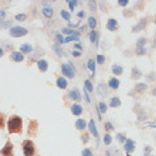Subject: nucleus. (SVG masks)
<instances>
[{
  "label": "nucleus",
  "mask_w": 156,
  "mask_h": 156,
  "mask_svg": "<svg viewBox=\"0 0 156 156\" xmlns=\"http://www.w3.org/2000/svg\"><path fill=\"white\" fill-rule=\"evenodd\" d=\"M5 127L8 129L9 135H13V133L22 135L23 133V119L19 115H12L11 118L7 120Z\"/></svg>",
  "instance_id": "nucleus-1"
},
{
  "label": "nucleus",
  "mask_w": 156,
  "mask_h": 156,
  "mask_svg": "<svg viewBox=\"0 0 156 156\" xmlns=\"http://www.w3.org/2000/svg\"><path fill=\"white\" fill-rule=\"evenodd\" d=\"M23 155L24 156H36V145L31 139H26L22 141Z\"/></svg>",
  "instance_id": "nucleus-2"
},
{
  "label": "nucleus",
  "mask_w": 156,
  "mask_h": 156,
  "mask_svg": "<svg viewBox=\"0 0 156 156\" xmlns=\"http://www.w3.org/2000/svg\"><path fill=\"white\" fill-rule=\"evenodd\" d=\"M60 69H62V75L63 77H69V79H73L75 77V73H76V69L73 67L72 63H63L60 66Z\"/></svg>",
  "instance_id": "nucleus-3"
},
{
  "label": "nucleus",
  "mask_w": 156,
  "mask_h": 156,
  "mask_svg": "<svg viewBox=\"0 0 156 156\" xmlns=\"http://www.w3.org/2000/svg\"><path fill=\"white\" fill-rule=\"evenodd\" d=\"M28 35V30L26 27H20V26H12L9 28V36L11 37H23Z\"/></svg>",
  "instance_id": "nucleus-4"
},
{
  "label": "nucleus",
  "mask_w": 156,
  "mask_h": 156,
  "mask_svg": "<svg viewBox=\"0 0 156 156\" xmlns=\"http://www.w3.org/2000/svg\"><path fill=\"white\" fill-rule=\"evenodd\" d=\"M39 132V123L37 120H30V123H28V137H35Z\"/></svg>",
  "instance_id": "nucleus-5"
},
{
  "label": "nucleus",
  "mask_w": 156,
  "mask_h": 156,
  "mask_svg": "<svg viewBox=\"0 0 156 156\" xmlns=\"http://www.w3.org/2000/svg\"><path fill=\"white\" fill-rule=\"evenodd\" d=\"M0 156H15L13 155V144L12 141H7L4 144V147L0 150Z\"/></svg>",
  "instance_id": "nucleus-6"
},
{
  "label": "nucleus",
  "mask_w": 156,
  "mask_h": 156,
  "mask_svg": "<svg viewBox=\"0 0 156 156\" xmlns=\"http://www.w3.org/2000/svg\"><path fill=\"white\" fill-rule=\"evenodd\" d=\"M87 128L90 131V133L92 136L95 137V139H98L99 137V132H98V127H96V123H95L94 119H90V122L87 123Z\"/></svg>",
  "instance_id": "nucleus-7"
},
{
  "label": "nucleus",
  "mask_w": 156,
  "mask_h": 156,
  "mask_svg": "<svg viewBox=\"0 0 156 156\" xmlns=\"http://www.w3.org/2000/svg\"><path fill=\"white\" fill-rule=\"evenodd\" d=\"M67 98L71 99V100H73L75 103H79L81 100V95H80V91L77 90V88H73V90L68 91V94H67Z\"/></svg>",
  "instance_id": "nucleus-8"
},
{
  "label": "nucleus",
  "mask_w": 156,
  "mask_h": 156,
  "mask_svg": "<svg viewBox=\"0 0 156 156\" xmlns=\"http://www.w3.org/2000/svg\"><path fill=\"white\" fill-rule=\"evenodd\" d=\"M135 150H136V143L132 139H126V141H124V151H126V154L129 155Z\"/></svg>",
  "instance_id": "nucleus-9"
},
{
  "label": "nucleus",
  "mask_w": 156,
  "mask_h": 156,
  "mask_svg": "<svg viewBox=\"0 0 156 156\" xmlns=\"http://www.w3.org/2000/svg\"><path fill=\"white\" fill-rule=\"evenodd\" d=\"M83 105L80 104V103H72V105H71V112H72L73 116H80L83 115Z\"/></svg>",
  "instance_id": "nucleus-10"
},
{
  "label": "nucleus",
  "mask_w": 156,
  "mask_h": 156,
  "mask_svg": "<svg viewBox=\"0 0 156 156\" xmlns=\"http://www.w3.org/2000/svg\"><path fill=\"white\" fill-rule=\"evenodd\" d=\"M105 28H107L108 31H111V32H115V31L119 30V23L116 19H113V17H111V19H108L107 24H105Z\"/></svg>",
  "instance_id": "nucleus-11"
},
{
  "label": "nucleus",
  "mask_w": 156,
  "mask_h": 156,
  "mask_svg": "<svg viewBox=\"0 0 156 156\" xmlns=\"http://www.w3.org/2000/svg\"><path fill=\"white\" fill-rule=\"evenodd\" d=\"M19 52H22L23 55H31L34 52V47L30 43H23L19 48Z\"/></svg>",
  "instance_id": "nucleus-12"
},
{
  "label": "nucleus",
  "mask_w": 156,
  "mask_h": 156,
  "mask_svg": "<svg viewBox=\"0 0 156 156\" xmlns=\"http://www.w3.org/2000/svg\"><path fill=\"white\" fill-rule=\"evenodd\" d=\"M87 120L86 119H83V118H79L76 120V123H75V127H76V129L77 131H81V132H84V131L87 129Z\"/></svg>",
  "instance_id": "nucleus-13"
},
{
  "label": "nucleus",
  "mask_w": 156,
  "mask_h": 156,
  "mask_svg": "<svg viewBox=\"0 0 156 156\" xmlns=\"http://www.w3.org/2000/svg\"><path fill=\"white\" fill-rule=\"evenodd\" d=\"M11 60L13 63H22V62H24V55L19 51H12L11 52Z\"/></svg>",
  "instance_id": "nucleus-14"
},
{
  "label": "nucleus",
  "mask_w": 156,
  "mask_h": 156,
  "mask_svg": "<svg viewBox=\"0 0 156 156\" xmlns=\"http://www.w3.org/2000/svg\"><path fill=\"white\" fill-rule=\"evenodd\" d=\"M96 92L99 96L101 98H105L108 95V90H107V86H105L104 83H99L98 84V88H96Z\"/></svg>",
  "instance_id": "nucleus-15"
},
{
  "label": "nucleus",
  "mask_w": 156,
  "mask_h": 156,
  "mask_svg": "<svg viewBox=\"0 0 156 156\" xmlns=\"http://www.w3.org/2000/svg\"><path fill=\"white\" fill-rule=\"evenodd\" d=\"M41 13H43L44 17H47V19H51V17H54V8L52 7H48V5H44L43 8H41Z\"/></svg>",
  "instance_id": "nucleus-16"
},
{
  "label": "nucleus",
  "mask_w": 156,
  "mask_h": 156,
  "mask_svg": "<svg viewBox=\"0 0 156 156\" xmlns=\"http://www.w3.org/2000/svg\"><path fill=\"white\" fill-rule=\"evenodd\" d=\"M119 87H120V80L118 79V77L113 76V77H111V79L108 80V88L116 91V90H119Z\"/></svg>",
  "instance_id": "nucleus-17"
},
{
  "label": "nucleus",
  "mask_w": 156,
  "mask_h": 156,
  "mask_svg": "<svg viewBox=\"0 0 156 156\" xmlns=\"http://www.w3.org/2000/svg\"><path fill=\"white\" fill-rule=\"evenodd\" d=\"M56 87L60 88V90H66L68 87V81H67L66 77L58 76V79H56Z\"/></svg>",
  "instance_id": "nucleus-18"
},
{
  "label": "nucleus",
  "mask_w": 156,
  "mask_h": 156,
  "mask_svg": "<svg viewBox=\"0 0 156 156\" xmlns=\"http://www.w3.org/2000/svg\"><path fill=\"white\" fill-rule=\"evenodd\" d=\"M36 63H37V68L40 72H47L48 71V62L45 59H39Z\"/></svg>",
  "instance_id": "nucleus-19"
},
{
  "label": "nucleus",
  "mask_w": 156,
  "mask_h": 156,
  "mask_svg": "<svg viewBox=\"0 0 156 156\" xmlns=\"http://www.w3.org/2000/svg\"><path fill=\"white\" fill-rule=\"evenodd\" d=\"M107 105H109V107H112V108H119L120 105H122V100H120V98H118V96H113L109 99V104H107Z\"/></svg>",
  "instance_id": "nucleus-20"
},
{
  "label": "nucleus",
  "mask_w": 156,
  "mask_h": 156,
  "mask_svg": "<svg viewBox=\"0 0 156 156\" xmlns=\"http://www.w3.org/2000/svg\"><path fill=\"white\" fill-rule=\"evenodd\" d=\"M111 69H112V73L115 75V77L123 75V72H124V68H123V67L120 66V64H113Z\"/></svg>",
  "instance_id": "nucleus-21"
},
{
  "label": "nucleus",
  "mask_w": 156,
  "mask_h": 156,
  "mask_svg": "<svg viewBox=\"0 0 156 156\" xmlns=\"http://www.w3.org/2000/svg\"><path fill=\"white\" fill-rule=\"evenodd\" d=\"M87 27L91 28V31L96 30V27H98V19H96V17H95V16H90V17H88V24H87Z\"/></svg>",
  "instance_id": "nucleus-22"
},
{
  "label": "nucleus",
  "mask_w": 156,
  "mask_h": 156,
  "mask_svg": "<svg viewBox=\"0 0 156 156\" xmlns=\"http://www.w3.org/2000/svg\"><path fill=\"white\" fill-rule=\"evenodd\" d=\"M87 68L91 71V75L94 76L95 75V72H96V62H95L94 59H88V62H87Z\"/></svg>",
  "instance_id": "nucleus-23"
},
{
  "label": "nucleus",
  "mask_w": 156,
  "mask_h": 156,
  "mask_svg": "<svg viewBox=\"0 0 156 156\" xmlns=\"http://www.w3.org/2000/svg\"><path fill=\"white\" fill-rule=\"evenodd\" d=\"M88 39H90L91 43H98V41H99V32L96 30L91 31V32L88 34Z\"/></svg>",
  "instance_id": "nucleus-24"
},
{
  "label": "nucleus",
  "mask_w": 156,
  "mask_h": 156,
  "mask_svg": "<svg viewBox=\"0 0 156 156\" xmlns=\"http://www.w3.org/2000/svg\"><path fill=\"white\" fill-rule=\"evenodd\" d=\"M98 112H99V115H104L105 112H107V109H108V105L105 104L104 101H100V103H98Z\"/></svg>",
  "instance_id": "nucleus-25"
},
{
  "label": "nucleus",
  "mask_w": 156,
  "mask_h": 156,
  "mask_svg": "<svg viewBox=\"0 0 156 156\" xmlns=\"http://www.w3.org/2000/svg\"><path fill=\"white\" fill-rule=\"evenodd\" d=\"M145 24H147V19H143L139 24H136V26L132 27V32H140V31L145 27Z\"/></svg>",
  "instance_id": "nucleus-26"
},
{
  "label": "nucleus",
  "mask_w": 156,
  "mask_h": 156,
  "mask_svg": "<svg viewBox=\"0 0 156 156\" xmlns=\"http://www.w3.org/2000/svg\"><path fill=\"white\" fill-rule=\"evenodd\" d=\"M148 90V84L145 83H137L136 86H135V91L139 92V94H143V92H145Z\"/></svg>",
  "instance_id": "nucleus-27"
},
{
  "label": "nucleus",
  "mask_w": 156,
  "mask_h": 156,
  "mask_svg": "<svg viewBox=\"0 0 156 156\" xmlns=\"http://www.w3.org/2000/svg\"><path fill=\"white\" fill-rule=\"evenodd\" d=\"M84 90H86L88 94H92V92H94V86H92L90 79H87L86 81H84Z\"/></svg>",
  "instance_id": "nucleus-28"
},
{
  "label": "nucleus",
  "mask_w": 156,
  "mask_h": 156,
  "mask_svg": "<svg viewBox=\"0 0 156 156\" xmlns=\"http://www.w3.org/2000/svg\"><path fill=\"white\" fill-rule=\"evenodd\" d=\"M112 143V136H111V133H104V136H103V144L104 145H111Z\"/></svg>",
  "instance_id": "nucleus-29"
},
{
  "label": "nucleus",
  "mask_w": 156,
  "mask_h": 156,
  "mask_svg": "<svg viewBox=\"0 0 156 156\" xmlns=\"http://www.w3.org/2000/svg\"><path fill=\"white\" fill-rule=\"evenodd\" d=\"M5 123H7V116L3 112H0V129H4L5 128Z\"/></svg>",
  "instance_id": "nucleus-30"
},
{
  "label": "nucleus",
  "mask_w": 156,
  "mask_h": 156,
  "mask_svg": "<svg viewBox=\"0 0 156 156\" xmlns=\"http://www.w3.org/2000/svg\"><path fill=\"white\" fill-rule=\"evenodd\" d=\"M131 77H132L133 80H135V79H139V77H141V72L136 68V67H133V68H132V75H131Z\"/></svg>",
  "instance_id": "nucleus-31"
},
{
  "label": "nucleus",
  "mask_w": 156,
  "mask_h": 156,
  "mask_svg": "<svg viewBox=\"0 0 156 156\" xmlns=\"http://www.w3.org/2000/svg\"><path fill=\"white\" fill-rule=\"evenodd\" d=\"M60 16H62L64 20H67V22L71 20V13L68 11H66V9H62V11H60Z\"/></svg>",
  "instance_id": "nucleus-32"
},
{
  "label": "nucleus",
  "mask_w": 156,
  "mask_h": 156,
  "mask_svg": "<svg viewBox=\"0 0 156 156\" xmlns=\"http://www.w3.org/2000/svg\"><path fill=\"white\" fill-rule=\"evenodd\" d=\"M95 62H96V64H104V63H105V56L101 55V54H98L96 55V60H95Z\"/></svg>",
  "instance_id": "nucleus-33"
},
{
  "label": "nucleus",
  "mask_w": 156,
  "mask_h": 156,
  "mask_svg": "<svg viewBox=\"0 0 156 156\" xmlns=\"http://www.w3.org/2000/svg\"><path fill=\"white\" fill-rule=\"evenodd\" d=\"M12 27V20H4V22H0V30L3 28H8Z\"/></svg>",
  "instance_id": "nucleus-34"
},
{
  "label": "nucleus",
  "mask_w": 156,
  "mask_h": 156,
  "mask_svg": "<svg viewBox=\"0 0 156 156\" xmlns=\"http://www.w3.org/2000/svg\"><path fill=\"white\" fill-rule=\"evenodd\" d=\"M147 44V39L145 37H141L137 40V43H136V48H144V45Z\"/></svg>",
  "instance_id": "nucleus-35"
},
{
  "label": "nucleus",
  "mask_w": 156,
  "mask_h": 156,
  "mask_svg": "<svg viewBox=\"0 0 156 156\" xmlns=\"http://www.w3.org/2000/svg\"><path fill=\"white\" fill-rule=\"evenodd\" d=\"M55 41H56V44H60V45H62V44H64V37H63V35L62 34H58V35H56V36H55Z\"/></svg>",
  "instance_id": "nucleus-36"
},
{
  "label": "nucleus",
  "mask_w": 156,
  "mask_h": 156,
  "mask_svg": "<svg viewBox=\"0 0 156 156\" xmlns=\"http://www.w3.org/2000/svg\"><path fill=\"white\" fill-rule=\"evenodd\" d=\"M81 156H94V151H92L91 148H83Z\"/></svg>",
  "instance_id": "nucleus-37"
},
{
  "label": "nucleus",
  "mask_w": 156,
  "mask_h": 156,
  "mask_svg": "<svg viewBox=\"0 0 156 156\" xmlns=\"http://www.w3.org/2000/svg\"><path fill=\"white\" fill-rule=\"evenodd\" d=\"M52 49H54V51L56 52V55H58V56H63V49L60 48L58 44H54V45H52Z\"/></svg>",
  "instance_id": "nucleus-38"
},
{
  "label": "nucleus",
  "mask_w": 156,
  "mask_h": 156,
  "mask_svg": "<svg viewBox=\"0 0 156 156\" xmlns=\"http://www.w3.org/2000/svg\"><path fill=\"white\" fill-rule=\"evenodd\" d=\"M15 20H17V22H24V20H27V15L26 13H17V15H15Z\"/></svg>",
  "instance_id": "nucleus-39"
},
{
  "label": "nucleus",
  "mask_w": 156,
  "mask_h": 156,
  "mask_svg": "<svg viewBox=\"0 0 156 156\" xmlns=\"http://www.w3.org/2000/svg\"><path fill=\"white\" fill-rule=\"evenodd\" d=\"M104 129L109 133L111 131H113V124H112L111 122H105V123H104Z\"/></svg>",
  "instance_id": "nucleus-40"
},
{
  "label": "nucleus",
  "mask_w": 156,
  "mask_h": 156,
  "mask_svg": "<svg viewBox=\"0 0 156 156\" xmlns=\"http://www.w3.org/2000/svg\"><path fill=\"white\" fill-rule=\"evenodd\" d=\"M96 5H98V3L96 2H88V7H90V11H92V12H95L96 11Z\"/></svg>",
  "instance_id": "nucleus-41"
},
{
  "label": "nucleus",
  "mask_w": 156,
  "mask_h": 156,
  "mask_svg": "<svg viewBox=\"0 0 156 156\" xmlns=\"http://www.w3.org/2000/svg\"><path fill=\"white\" fill-rule=\"evenodd\" d=\"M67 4H68V7H69V9H71V11H73V9L76 8V5L79 4V2H76V0H73V2H67Z\"/></svg>",
  "instance_id": "nucleus-42"
},
{
  "label": "nucleus",
  "mask_w": 156,
  "mask_h": 156,
  "mask_svg": "<svg viewBox=\"0 0 156 156\" xmlns=\"http://www.w3.org/2000/svg\"><path fill=\"white\" fill-rule=\"evenodd\" d=\"M116 139H118L119 143H124L127 137H126V135H124V133H118V135H116Z\"/></svg>",
  "instance_id": "nucleus-43"
},
{
  "label": "nucleus",
  "mask_w": 156,
  "mask_h": 156,
  "mask_svg": "<svg viewBox=\"0 0 156 156\" xmlns=\"http://www.w3.org/2000/svg\"><path fill=\"white\" fill-rule=\"evenodd\" d=\"M62 32H63V34H67V35H68V36H71V35H73V34H75V31H73L72 28H64V30H63Z\"/></svg>",
  "instance_id": "nucleus-44"
},
{
  "label": "nucleus",
  "mask_w": 156,
  "mask_h": 156,
  "mask_svg": "<svg viewBox=\"0 0 156 156\" xmlns=\"http://www.w3.org/2000/svg\"><path fill=\"white\" fill-rule=\"evenodd\" d=\"M88 140H90V133H83L81 135V141H83V143H88Z\"/></svg>",
  "instance_id": "nucleus-45"
},
{
  "label": "nucleus",
  "mask_w": 156,
  "mask_h": 156,
  "mask_svg": "<svg viewBox=\"0 0 156 156\" xmlns=\"http://www.w3.org/2000/svg\"><path fill=\"white\" fill-rule=\"evenodd\" d=\"M83 95H84V99H86V101L88 103V104H90V103H91V98H90V94H88V92H87L86 90H83Z\"/></svg>",
  "instance_id": "nucleus-46"
},
{
  "label": "nucleus",
  "mask_w": 156,
  "mask_h": 156,
  "mask_svg": "<svg viewBox=\"0 0 156 156\" xmlns=\"http://www.w3.org/2000/svg\"><path fill=\"white\" fill-rule=\"evenodd\" d=\"M5 16H7V12L4 11V9H0V22H4Z\"/></svg>",
  "instance_id": "nucleus-47"
},
{
  "label": "nucleus",
  "mask_w": 156,
  "mask_h": 156,
  "mask_svg": "<svg viewBox=\"0 0 156 156\" xmlns=\"http://www.w3.org/2000/svg\"><path fill=\"white\" fill-rule=\"evenodd\" d=\"M145 51H147L145 48H136V55L141 56V55H144V54H145Z\"/></svg>",
  "instance_id": "nucleus-48"
},
{
  "label": "nucleus",
  "mask_w": 156,
  "mask_h": 156,
  "mask_svg": "<svg viewBox=\"0 0 156 156\" xmlns=\"http://www.w3.org/2000/svg\"><path fill=\"white\" fill-rule=\"evenodd\" d=\"M81 55H83V54H81L80 51H76V49H75V51H72V56H75V58H80Z\"/></svg>",
  "instance_id": "nucleus-49"
},
{
  "label": "nucleus",
  "mask_w": 156,
  "mask_h": 156,
  "mask_svg": "<svg viewBox=\"0 0 156 156\" xmlns=\"http://www.w3.org/2000/svg\"><path fill=\"white\" fill-rule=\"evenodd\" d=\"M77 17L81 19V17H86V11H79L77 12Z\"/></svg>",
  "instance_id": "nucleus-50"
},
{
  "label": "nucleus",
  "mask_w": 156,
  "mask_h": 156,
  "mask_svg": "<svg viewBox=\"0 0 156 156\" xmlns=\"http://www.w3.org/2000/svg\"><path fill=\"white\" fill-rule=\"evenodd\" d=\"M75 48H76V51H83V45H81L80 43H76L75 44Z\"/></svg>",
  "instance_id": "nucleus-51"
},
{
  "label": "nucleus",
  "mask_w": 156,
  "mask_h": 156,
  "mask_svg": "<svg viewBox=\"0 0 156 156\" xmlns=\"http://www.w3.org/2000/svg\"><path fill=\"white\" fill-rule=\"evenodd\" d=\"M151 152V147H145V150H144V155L145 156H148V154Z\"/></svg>",
  "instance_id": "nucleus-52"
},
{
  "label": "nucleus",
  "mask_w": 156,
  "mask_h": 156,
  "mask_svg": "<svg viewBox=\"0 0 156 156\" xmlns=\"http://www.w3.org/2000/svg\"><path fill=\"white\" fill-rule=\"evenodd\" d=\"M118 4H119V5H122V7H127L128 2H127V0H126V2H118Z\"/></svg>",
  "instance_id": "nucleus-53"
},
{
  "label": "nucleus",
  "mask_w": 156,
  "mask_h": 156,
  "mask_svg": "<svg viewBox=\"0 0 156 156\" xmlns=\"http://www.w3.org/2000/svg\"><path fill=\"white\" fill-rule=\"evenodd\" d=\"M5 55V52H4V49H3L2 47H0V59H2L3 58V56H4Z\"/></svg>",
  "instance_id": "nucleus-54"
},
{
  "label": "nucleus",
  "mask_w": 156,
  "mask_h": 156,
  "mask_svg": "<svg viewBox=\"0 0 156 156\" xmlns=\"http://www.w3.org/2000/svg\"><path fill=\"white\" fill-rule=\"evenodd\" d=\"M86 30H87V26H81V27L79 28V32H84Z\"/></svg>",
  "instance_id": "nucleus-55"
}]
</instances>
